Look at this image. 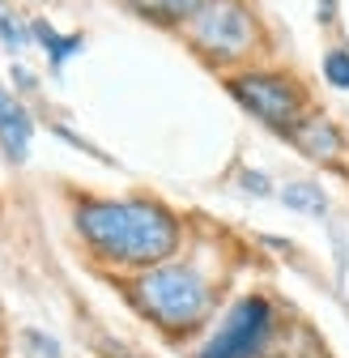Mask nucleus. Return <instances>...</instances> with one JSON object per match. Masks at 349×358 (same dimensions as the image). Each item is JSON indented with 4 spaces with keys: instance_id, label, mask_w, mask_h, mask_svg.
Returning a JSON list of instances; mask_svg holds the SVG:
<instances>
[{
    "instance_id": "nucleus-1",
    "label": "nucleus",
    "mask_w": 349,
    "mask_h": 358,
    "mask_svg": "<svg viewBox=\"0 0 349 358\" xmlns=\"http://www.w3.org/2000/svg\"><path fill=\"white\" fill-rule=\"evenodd\" d=\"M77 231L103 260L154 268L179 248V222L154 201H81Z\"/></svg>"
},
{
    "instance_id": "nucleus-2",
    "label": "nucleus",
    "mask_w": 349,
    "mask_h": 358,
    "mask_svg": "<svg viewBox=\"0 0 349 358\" xmlns=\"http://www.w3.org/2000/svg\"><path fill=\"white\" fill-rule=\"evenodd\" d=\"M137 307L166 333H192L213 311V286L192 264H154L133 286Z\"/></svg>"
},
{
    "instance_id": "nucleus-3",
    "label": "nucleus",
    "mask_w": 349,
    "mask_h": 358,
    "mask_svg": "<svg viewBox=\"0 0 349 358\" xmlns=\"http://www.w3.org/2000/svg\"><path fill=\"white\" fill-rule=\"evenodd\" d=\"M188 38L196 43V52H205V60L230 64V60L251 56L260 26L243 0H205L188 17Z\"/></svg>"
},
{
    "instance_id": "nucleus-4",
    "label": "nucleus",
    "mask_w": 349,
    "mask_h": 358,
    "mask_svg": "<svg viewBox=\"0 0 349 358\" xmlns=\"http://www.w3.org/2000/svg\"><path fill=\"white\" fill-rule=\"evenodd\" d=\"M277 337V311L265 294H247L239 299L226 320L217 324V333L205 341L200 358H260Z\"/></svg>"
},
{
    "instance_id": "nucleus-5",
    "label": "nucleus",
    "mask_w": 349,
    "mask_h": 358,
    "mask_svg": "<svg viewBox=\"0 0 349 358\" xmlns=\"http://www.w3.org/2000/svg\"><path fill=\"white\" fill-rule=\"evenodd\" d=\"M230 94L243 111H251L265 128L273 132H294L302 124V85L281 77V73H243V77H230Z\"/></svg>"
},
{
    "instance_id": "nucleus-6",
    "label": "nucleus",
    "mask_w": 349,
    "mask_h": 358,
    "mask_svg": "<svg viewBox=\"0 0 349 358\" xmlns=\"http://www.w3.org/2000/svg\"><path fill=\"white\" fill-rule=\"evenodd\" d=\"M30 137H34V124L26 115V107L0 85V145H5L9 162H26L30 154Z\"/></svg>"
},
{
    "instance_id": "nucleus-7",
    "label": "nucleus",
    "mask_w": 349,
    "mask_h": 358,
    "mask_svg": "<svg viewBox=\"0 0 349 358\" xmlns=\"http://www.w3.org/2000/svg\"><path fill=\"white\" fill-rule=\"evenodd\" d=\"M290 137L298 141V150L307 154V158H315V162H332L336 154H341V132H336V124L332 120H302Z\"/></svg>"
},
{
    "instance_id": "nucleus-8",
    "label": "nucleus",
    "mask_w": 349,
    "mask_h": 358,
    "mask_svg": "<svg viewBox=\"0 0 349 358\" xmlns=\"http://www.w3.org/2000/svg\"><path fill=\"white\" fill-rule=\"evenodd\" d=\"M141 17H149V22H162V26H179V22H188L205 0H128Z\"/></svg>"
},
{
    "instance_id": "nucleus-9",
    "label": "nucleus",
    "mask_w": 349,
    "mask_h": 358,
    "mask_svg": "<svg viewBox=\"0 0 349 358\" xmlns=\"http://www.w3.org/2000/svg\"><path fill=\"white\" fill-rule=\"evenodd\" d=\"M30 30H34V38L43 43V48H47V56H52V64H56V69H60V64H68V56H77V52H81V38H77V34H56L47 22H34Z\"/></svg>"
},
{
    "instance_id": "nucleus-10",
    "label": "nucleus",
    "mask_w": 349,
    "mask_h": 358,
    "mask_svg": "<svg viewBox=\"0 0 349 358\" xmlns=\"http://www.w3.org/2000/svg\"><path fill=\"white\" fill-rule=\"evenodd\" d=\"M281 201H285L290 209H302V213H324V209H328V196H324L315 184H290V188L281 192Z\"/></svg>"
},
{
    "instance_id": "nucleus-11",
    "label": "nucleus",
    "mask_w": 349,
    "mask_h": 358,
    "mask_svg": "<svg viewBox=\"0 0 349 358\" xmlns=\"http://www.w3.org/2000/svg\"><path fill=\"white\" fill-rule=\"evenodd\" d=\"M324 77H328V85L349 90V48H332L324 56Z\"/></svg>"
},
{
    "instance_id": "nucleus-12",
    "label": "nucleus",
    "mask_w": 349,
    "mask_h": 358,
    "mask_svg": "<svg viewBox=\"0 0 349 358\" xmlns=\"http://www.w3.org/2000/svg\"><path fill=\"white\" fill-rule=\"evenodd\" d=\"M0 38H5V48H13V52H22L26 43H30V30L9 13V9H0Z\"/></svg>"
},
{
    "instance_id": "nucleus-13",
    "label": "nucleus",
    "mask_w": 349,
    "mask_h": 358,
    "mask_svg": "<svg viewBox=\"0 0 349 358\" xmlns=\"http://www.w3.org/2000/svg\"><path fill=\"white\" fill-rule=\"evenodd\" d=\"M26 345H30L34 354H43V358H60V345H56L52 337H43V333H34V329L26 333Z\"/></svg>"
},
{
    "instance_id": "nucleus-14",
    "label": "nucleus",
    "mask_w": 349,
    "mask_h": 358,
    "mask_svg": "<svg viewBox=\"0 0 349 358\" xmlns=\"http://www.w3.org/2000/svg\"><path fill=\"white\" fill-rule=\"evenodd\" d=\"M243 184L255 188V192H269V179H265V175H243Z\"/></svg>"
}]
</instances>
